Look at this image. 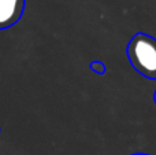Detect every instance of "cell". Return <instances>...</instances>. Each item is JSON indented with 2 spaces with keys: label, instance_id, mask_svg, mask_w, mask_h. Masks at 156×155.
<instances>
[{
  "label": "cell",
  "instance_id": "6da1fadb",
  "mask_svg": "<svg viewBox=\"0 0 156 155\" xmlns=\"http://www.w3.org/2000/svg\"><path fill=\"white\" fill-rule=\"evenodd\" d=\"M127 56L137 71L149 78H156V40L138 33L127 47Z\"/></svg>",
  "mask_w": 156,
  "mask_h": 155
},
{
  "label": "cell",
  "instance_id": "7a4b0ae2",
  "mask_svg": "<svg viewBox=\"0 0 156 155\" xmlns=\"http://www.w3.org/2000/svg\"><path fill=\"white\" fill-rule=\"evenodd\" d=\"M26 0H0V30L11 27L22 18Z\"/></svg>",
  "mask_w": 156,
  "mask_h": 155
},
{
  "label": "cell",
  "instance_id": "3957f363",
  "mask_svg": "<svg viewBox=\"0 0 156 155\" xmlns=\"http://www.w3.org/2000/svg\"><path fill=\"white\" fill-rule=\"evenodd\" d=\"M90 69L94 71V73H97V74H104L105 73L104 63L99 62V60H93V62L90 63Z\"/></svg>",
  "mask_w": 156,
  "mask_h": 155
},
{
  "label": "cell",
  "instance_id": "277c9868",
  "mask_svg": "<svg viewBox=\"0 0 156 155\" xmlns=\"http://www.w3.org/2000/svg\"><path fill=\"white\" fill-rule=\"evenodd\" d=\"M0 131H2V129H0Z\"/></svg>",
  "mask_w": 156,
  "mask_h": 155
}]
</instances>
